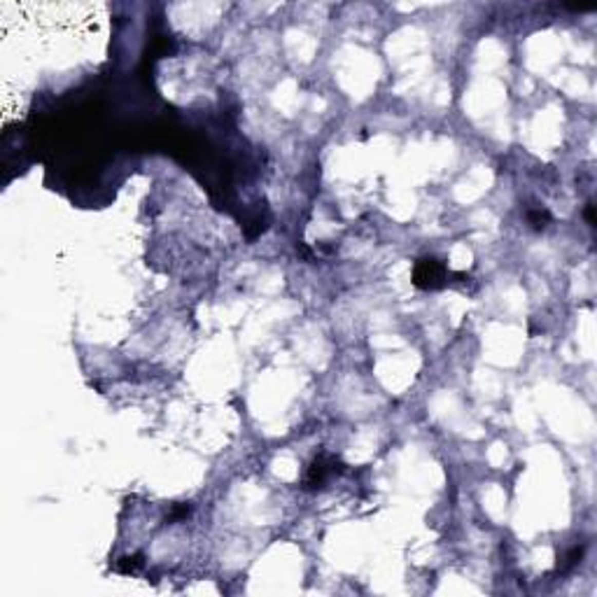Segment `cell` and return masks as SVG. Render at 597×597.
<instances>
[{
  "label": "cell",
  "instance_id": "cell-5",
  "mask_svg": "<svg viewBox=\"0 0 597 597\" xmlns=\"http://www.w3.org/2000/svg\"><path fill=\"white\" fill-rule=\"evenodd\" d=\"M586 219L590 224H595V217H592V203H588V208H586Z\"/></svg>",
  "mask_w": 597,
  "mask_h": 597
},
{
  "label": "cell",
  "instance_id": "cell-2",
  "mask_svg": "<svg viewBox=\"0 0 597 597\" xmlns=\"http://www.w3.org/2000/svg\"><path fill=\"white\" fill-rule=\"evenodd\" d=\"M336 469V460H329V462H324L322 457H320L318 462H315L313 467H310V474H308V481H306V488L308 490H315V488H320L324 481H327V476H331Z\"/></svg>",
  "mask_w": 597,
  "mask_h": 597
},
{
  "label": "cell",
  "instance_id": "cell-4",
  "mask_svg": "<svg viewBox=\"0 0 597 597\" xmlns=\"http://www.w3.org/2000/svg\"><path fill=\"white\" fill-rule=\"evenodd\" d=\"M530 222L534 224V229L546 227V222H548V213H530Z\"/></svg>",
  "mask_w": 597,
  "mask_h": 597
},
{
  "label": "cell",
  "instance_id": "cell-3",
  "mask_svg": "<svg viewBox=\"0 0 597 597\" xmlns=\"http://www.w3.org/2000/svg\"><path fill=\"white\" fill-rule=\"evenodd\" d=\"M142 565V557L140 555H133V557H124L122 562H119V572L122 574H133V572H138V567Z\"/></svg>",
  "mask_w": 597,
  "mask_h": 597
},
{
  "label": "cell",
  "instance_id": "cell-1",
  "mask_svg": "<svg viewBox=\"0 0 597 597\" xmlns=\"http://www.w3.org/2000/svg\"><path fill=\"white\" fill-rule=\"evenodd\" d=\"M441 275H443V268H441L434 259H422V262L415 266V285H418V287H425V289L439 287L436 280H441Z\"/></svg>",
  "mask_w": 597,
  "mask_h": 597
}]
</instances>
